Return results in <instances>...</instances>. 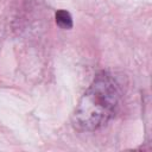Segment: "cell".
I'll list each match as a JSON object with an SVG mask.
<instances>
[{"instance_id": "obj_1", "label": "cell", "mask_w": 152, "mask_h": 152, "mask_svg": "<svg viewBox=\"0 0 152 152\" xmlns=\"http://www.w3.org/2000/svg\"><path fill=\"white\" fill-rule=\"evenodd\" d=\"M120 96L115 78L106 71L97 74L76 106L74 127L81 132H91L104 126L114 116Z\"/></svg>"}, {"instance_id": "obj_2", "label": "cell", "mask_w": 152, "mask_h": 152, "mask_svg": "<svg viewBox=\"0 0 152 152\" xmlns=\"http://www.w3.org/2000/svg\"><path fill=\"white\" fill-rule=\"evenodd\" d=\"M56 24L62 28H71L72 27V18L69 12L64 10H59L55 14Z\"/></svg>"}]
</instances>
